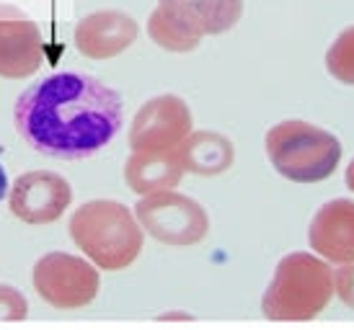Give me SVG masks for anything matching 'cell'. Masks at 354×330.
Wrapping results in <instances>:
<instances>
[{"label":"cell","instance_id":"17","mask_svg":"<svg viewBox=\"0 0 354 330\" xmlns=\"http://www.w3.org/2000/svg\"><path fill=\"white\" fill-rule=\"evenodd\" d=\"M26 315H29L26 297L8 284H0V320H26Z\"/></svg>","mask_w":354,"mask_h":330},{"label":"cell","instance_id":"6","mask_svg":"<svg viewBox=\"0 0 354 330\" xmlns=\"http://www.w3.org/2000/svg\"><path fill=\"white\" fill-rule=\"evenodd\" d=\"M34 289L55 310H80L96 300L101 289L99 269L86 255L52 251L34 263Z\"/></svg>","mask_w":354,"mask_h":330},{"label":"cell","instance_id":"2","mask_svg":"<svg viewBox=\"0 0 354 330\" xmlns=\"http://www.w3.org/2000/svg\"><path fill=\"white\" fill-rule=\"evenodd\" d=\"M70 237L96 269L122 271L138 261L142 227L135 212L114 199H93L78 206L68 222Z\"/></svg>","mask_w":354,"mask_h":330},{"label":"cell","instance_id":"14","mask_svg":"<svg viewBox=\"0 0 354 330\" xmlns=\"http://www.w3.org/2000/svg\"><path fill=\"white\" fill-rule=\"evenodd\" d=\"M176 155L184 165V173L220 175L236 160V150L227 137L217 132H189V137L176 147Z\"/></svg>","mask_w":354,"mask_h":330},{"label":"cell","instance_id":"4","mask_svg":"<svg viewBox=\"0 0 354 330\" xmlns=\"http://www.w3.org/2000/svg\"><path fill=\"white\" fill-rule=\"evenodd\" d=\"M264 145L274 171L292 184H321L334 175L342 160V142L331 132L300 119L272 126Z\"/></svg>","mask_w":354,"mask_h":330},{"label":"cell","instance_id":"18","mask_svg":"<svg viewBox=\"0 0 354 330\" xmlns=\"http://www.w3.org/2000/svg\"><path fill=\"white\" fill-rule=\"evenodd\" d=\"M334 294L354 310V261L342 263V269L334 273Z\"/></svg>","mask_w":354,"mask_h":330},{"label":"cell","instance_id":"10","mask_svg":"<svg viewBox=\"0 0 354 330\" xmlns=\"http://www.w3.org/2000/svg\"><path fill=\"white\" fill-rule=\"evenodd\" d=\"M140 26L124 10H96L78 21L73 41L83 57L111 59L138 41Z\"/></svg>","mask_w":354,"mask_h":330},{"label":"cell","instance_id":"12","mask_svg":"<svg viewBox=\"0 0 354 330\" xmlns=\"http://www.w3.org/2000/svg\"><path fill=\"white\" fill-rule=\"evenodd\" d=\"M158 6L199 37L225 34L243 13V0H158Z\"/></svg>","mask_w":354,"mask_h":330},{"label":"cell","instance_id":"13","mask_svg":"<svg viewBox=\"0 0 354 330\" xmlns=\"http://www.w3.org/2000/svg\"><path fill=\"white\" fill-rule=\"evenodd\" d=\"M184 175V165L176 150L166 153H132L124 165V181L138 196H148L156 191H168L178 186Z\"/></svg>","mask_w":354,"mask_h":330},{"label":"cell","instance_id":"20","mask_svg":"<svg viewBox=\"0 0 354 330\" xmlns=\"http://www.w3.org/2000/svg\"><path fill=\"white\" fill-rule=\"evenodd\" d=\"M344 178H346V186H349V188L354 191V160L349 163V168H346V175H344Z\"/></svg>","mask_w":354,"mask_h":330},{"label":"cell","instance_id":"19","mask_svg":"<svg viewBox=\"0 0 354 330\" xmlns=\"http://www.w3.org/2000/svg\"><path fill=\"white\" fill-rule=\"evenodd\" d=\"M8 188H10V184H8V173H6V168H3V163H0V202L8 196Z\"/></svg>","mask_w":354,"mask_h":330},{"label":"cell","instance_id":"5","mask_svg":"<svg viewBox=\"0 0 354 330\" xmlns=\"http://www.w3.org/2000/svg\"><path fill=\"white\" fill-rule=\"evenodd\" d=\"M135 217L150 237L171 248H192L202 243L209 233V217L205 206L174 188L140 196Z\"/></svg>","mask_w":354,"mask_h":330},{"label":"cell","instance_id":"9","mask_svg":"<svg viewBox=\"0 0 354 330\" xmlns=\"http://www.w3.org/2000/svg\"><path fill=\"white\" fill-rule=\"evenodd\" d=\"M44 62L41 31L24 10L0 3V78L21 80Z\"/></svg>","mask_w":354,"mask_h":330},{"label":"cell","instance_id":"1","mask_svg":"<svg viewBox=\"0 0 354 330\" xmlns=\"http://www.w3.org/2000/svg\"><path fill=\"white\" fill-rule=\"evenodd\" d=\"M13 122L31 150L59 160H83L122 129V96L86 72H52L21 93Z\"/></svg>","mask_w":354,"mask_h":330},{"label":"cell","instance_id":"11","mask_svg":"<svg viewBox=\"0 0 354 330\" xmlns=\"http://www.w3.org/2000/svg\"><path fill=\"white\" fill-rule=\"evenodd\" d=\"M308 243L324 261H354V202L334 199L324 204L308 227Z\"/></svg>","mask_w":354,"mask_h":330},{"label":"cell","instance_id":"3","mask_svg":"<svg viewBox=\"0 0 354 330\" xmlns=\"http://www.w3.org/2000/svg\"><path fill=\"white\" fill-rule=\"evenodd\" d=\"M334 297V273L310 253H290L277 263L264 291L261 312L274 322H305L318 318Z\"/></svg>","mask_w":354,"mask_h":330},{"label":"cell","instance_id":"16","mask_svg":"<svg viewBox=\"0 0 354 330\" xmlns=\"http://www.w3.org/2000/svg\"><path fill=\"white\" fill-rule=\"evenodd\" d=\"M326 70L339 83L354 86V26L344 29L326 52Z\"/></svg>","mask_w":354,"mask_h":330},{"label":"cell","instance_id":"8","mask_svg":"<svg viewBox=\"0 0 354 330\" xmlns=\"http://www.w3.org/2000/svg\"><path fill=\"white\" fill-rule=\"evenodd\" d=\"M73 204L68 178L55 171H29L19 175L8 188V206L21 222L44 227L57 222Z\"/></svg>","mask_w":354,"mask_h":330},{"label":"cell","instance_id":"15","mask_svg":"<svg viewBox=\"0 0 354 330\" xmlns=\"http://www.w3.org/2000/svg\"><path fill=\"white\" fill-rule=\"evenodd\" d=\"M148 34H150V39L156 41L160 49H166V52H178V55H181V52L197 49L199 41H202L199 34H194L189 26H184L178 19H174L171 13H166L160 6L150 13Z\"/></svg>","mask_w":354,"mask_h":330},{"label":"cell","instance_id":"7","mask_svg":"<svg viewBox=\"0 0 354 330\" xmlns=\"http://www.w3.org/2000/svg\"><path fill=\"white\" fill-rule=\"evenodd\" d=\"M192 132V108L174 93L150 98L129 124L132 153H166L176 150Z\"/></svg>","mask_w":354,"mask_h":330}]
</instances>
